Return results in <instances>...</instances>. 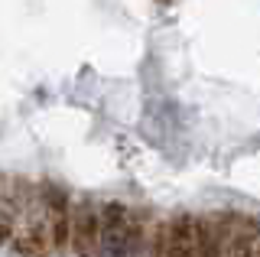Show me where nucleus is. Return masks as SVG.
Returning <instances> with one entry per match:
<instances>
[{"instance_id":"2","label":"nucleus","mask_w":260,"mask_h":257,"mask_svg":"<svg viewBox=\"0 0 260 257\" xmlns=\"http://www.w3.org/2000/svg\"><path fill=\"white\" fill-rule=\"evenodd\" d=\"M69 247L78 257H98L101 247V205L94 199H75L72 202V241Z\"/></svg>"},{"instance_id":"5","label":"nucleus","mask_w":260,"mask_h":257,"mask_svg":"<svg viewBox=\"0 0 260 257\" xmlns=\"http://www.w3.org/2000/svg\"><path fill=\"white\" fill-rule=\"evenodd\" d=\"M199 257H224V241L215 215H199Z\"/></svg>"},{"instance_id":"1","label":"nucleus","mask_w":260,"mask_h":257,"mask_svg":"<svg viewBox=\"0 0 260 257\" xmlns=\"http://www.w3.org/2000/svg\"><path fill=\"white\" fill-rule=\"evenodd\" d=\"M98 257H153V224L120 202H104Z\"/></svg>"},{"instance_id":"3","label":"nucleus","mask_w":260,"mask_h":257,"mask_svg":"<svg viewBox=\"0 0 260 257\" xmlns=\"http://www.w3.org/2000/svg\"><path fill=\"white\" fill-rule=\"evenodd\" d=\"M39 189H43V205H46L55 254H62V251H69V241H72V202L75 199L62 186H55V182H39Z\"/></svg>"},{"instance_id":"4","label":"nucleus","mask_w":260,"mask_h":257,"mask_svg":"<svg viewBox=\"0 0 260 257\" xmlns=\"http://www.w3.org/2000/svg\"><path fill=\"white\" fill-rule=\"evenodd\" d=\"M166 257H199V215L179 212L166 221Z\"/></svg>"}]
</instances>
